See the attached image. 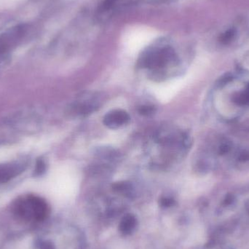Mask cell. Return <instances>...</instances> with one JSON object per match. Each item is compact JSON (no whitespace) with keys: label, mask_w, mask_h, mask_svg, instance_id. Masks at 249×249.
Instances as JSON below:
<instances>
[{"label":"cell","mask_w":249,"mask_h":249,"mask_svg":"<svg viewBox=\"0 0 249 249\" xmlns=\"http://www.w3.org/2000/svg\"><path fill=\"white\" fill-rule=\"evenodd\" d=\"M24 170L23 164L17 162L1 164L0 165V184L7 182L14 177H17Z\"/></svg>","instance_id":"cell-5"},{"label":"cell","mask_w":249,"mask_h":249,"mask_svg":"<svg viewBox=\"0 0 249 249\" xmlns=\"http://www.w3.org/2000/svg\"><path fill=\"white\" fill-rule=\"evenodd\" d=\"M45 171V163L42 160H39L36 163V174H42Z\"/></svg>","instance_id":"cell-10"},{"label":"cell","mask_w":249,"mask_h":249,"mask_svg":"<svg viewBox=\"0 0 249 249\" xmlns=\"http://www.w3.org/2000/svg\"><path fill=\"white\" fill-rule=\"evenodd\" d=\"M15 212L20 217L29 219L34 218L37 220L45 219L48 215L46 203L40 197L27 196L19 199L15 204Z\"/></svg>","instance_id":"cell-2"},{"label":"cell","mask_w":249,"mask_h":249,"mask_svg":"<svg viewBox=\"0 0 249 249\" xmlns=\"http://www.w3.org/2000/svg\"><path fill=\"white\" fill-rule=\"evenodd\" d=\"M41 249H54L53 246L49 243H44L41 246Z\"/></svg>","instance_id":"cell-11"},{"label":"cell","mask_w":249,"mask_h":249,"mask_svg":"<svg viewBox=\"0 0 249 249\" xmlns=\"http://www.w3.org/2000/svg\"><path fill=\"white\" fill-rule=\"evenodd\" d=\"M113 189L116 192L123 194L129 195L132 191L131 184L127 181H120L114 184Z\"/></svg>","instance_id":"cell-7"},{"label":"cell","mask_w":249,"mask_h":249,"mask_svg":"<svg viewBox=\"0 0 249 249\" xmlns=\"http://www.w3.org/2000/svg\"><path fill=\"white\" fill-rule=\"evenodd\" d=\"M157 109L155 107L149 106V105H144L139 107V112L141 115L143 116L149 117L155 115Z\"/></svg>","instance_id":"cell-8"},{"label":"cell","mask_w":249,"mask_h":249,"mask_svg":"<svg viewBox=\"0 0 249 249\" xmlns=\"http://www.w3.org/2000/svg\"><path fill=\"white\" fill-rule=\"evenodd\" d=\"M100 102L96 93H83L71 105V113L78 117H86L99 109Z\"/></svg>","instance_id":"cell-3"},{"label":"cell","mask_w":249,"mask_h":249,"mask_svg":"<svg viewBox=\"0 0 249 249\" xmlns=\"http://www.w3.org/2000/svg\"><path fill=\"white\" fill-rule=\"evenodd\" d=\"M136 220L134 216L127 215L124 216L121 223L120 229L124 233H130L136 227Z\"/></svg>","instance_id":"cell-6"},{"label":"cell","mask_w":249,"mask_h":249,"mask_svg":"<svg viewBox=\"0 0 249 249\" xmlns=\"http://www.w3.org/2000/svg\"><path fill=\"white\" fill-rule=\"evenodd\" d=\"M130 117L126 111L114 109L104 117L103 124L109 129H118L129 124Z\"/></svg>","instance_id":"cell-4"},{"label":"cell","mask_w":249,"mask_h":249,"mask_svg":"<svg viewBox=\"0 0 249 249\" xmlns=\"http://www.w3.org/2000/svg\"><path fill=\"white\" fill-rule=\"evenodd\" d=\"M175 54L170 48H155L142 55L139 59L141 68L146 69L154 72H163L165 69L174 65Z\"/></svg>","instance_id":"cell-1"},{"label":"cell","mask_w":249,"mask_h":249,"mask_svg":"<svg viewBox=\"0 0 249 249\" xmlns=\"http://www.w3.org/2000/svg\"><path fill=\"white\" fill-rule=\"evenodd\" d=\"M161 206L163 207H171L173 205H174V200L170 197H163L160 200Z\"/></svg>","instance_id":"cell-9"}]
</instances>
